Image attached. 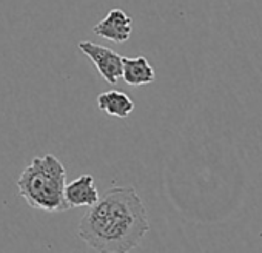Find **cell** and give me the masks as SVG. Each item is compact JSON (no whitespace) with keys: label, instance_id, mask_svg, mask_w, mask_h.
Instances as JSON below:
<instances>
[{"label":"cell","instance_id":"5b68a950","mask_svg":"<svg viewBox=\"0 0 262 253\" xmlns=\"http://www.w3.org/2000/svg\"><path fill=\"white\" fill-rule=\"evenodd\" d=\"M63 196L68 207L73 208V207H91L97 202L100 195L94 185V178L91 175H82L65 185Z\"/></svg>","mask_w":262,"mask_h":253},{"label":"cell","instance_id":"3957f363","mask_svg":"<svg viewBox=\"0 0 262 253\" xmlns=\"http://www.w3.org/2000/svg\"><path fill=\"white\" fill-rule=\"evenodd\" d=\"M79 50L91 59L99 74L111 85H116L122 77V56L111 48L83 40L79 42Z\"/></svg>","mask_w":262,"mask_h":253},{"label":"cell","instance_id":"8992f818","mask_svg":"<svg viewBox=\"0 0 262 253\" xmlns=\"http://www.w3.org/2000/svg\"><path fill=\"white\" fill-rule=\"evenodd\" d=\"M122 79L131 87L150 85L156 79L155 68L147 57H122Z\"/></svg>","mask_w":262,"mask_h":253},{"label":"cell","instance_id":"277c9868","mask_svg":"<svg viewBox=\"0 0 262 253\" xmlns=\"http://www.w3.org/2000/svg\"><path fill=\"white\" fill-rule=\"evenodd\" d=\"M93 31L94 34L106 40H111L114 44H123L133 33V20L123 10L113 8L111 11H108L105 19L94 25Z\"/></svg>","mask_w":262,"mask_h":253},{"label":"cell","instance_id":"52a82bcc","mask_svg":"<svg viewBox=\"0 0 262 253\" xmlns=\"http://www.w3.org/2000/svg\"><path fill=\"white\" fill-rule=\"evenodd\" d=\"M97 107L108 116L125 119L135 110V103L131 97L122 91L110 90L97 96Z\"/></svg>","mask_w":262,"mask_h":253},{"label":"cell","instance_id":"7a4b0ae2","mask_svg":"<svg viewBox=\"0 0 262 253\" xmlns=\"http://www.w3.org/2000/svg\"><path fill=\"white\" fill-rule=\"evenodd\" d=\"M67 170L54 155L34 158L17 179L20 196L33 207L48 213L70 210L63 190Z\"/></svg>","mask_w":262,"mask_h":253},{"label":"cell","instance_id":"6da1fadb","mask_svg":"<svg viewBox=\"0 0 262 253\" xmlns=\"http://www.w3.org/2000/svg\"><path fill=\"white\" fill-rule=\"evenodd\" d=\"M150 231V218L135 187H111L85 212L77 236L97 253H129Z\"/></svg>","mask_w":262,"mask_h":253}]
</instances>
